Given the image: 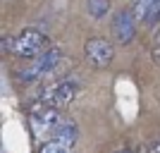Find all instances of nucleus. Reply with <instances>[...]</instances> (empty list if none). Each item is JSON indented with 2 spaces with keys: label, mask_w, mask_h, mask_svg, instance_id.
<instances>
[{
  "label": "nucleus",
  "mask_w": 160,
  "mask_h": 153,
  "mask_svg": "<svg viewBox=\"0 0 160 153\" xmlns=\"http://www.w3.org/2000/svg\"><path fill=\"white\" fill-rule=\"evenodd\" d=\"M115 153H132L129 148H120V151H115Z\"/></svg>",
  "instance_id": "nucleus-12"
},
{
  "label": "nucleus",
  "mask_w": 160,
  "mask_h": 153,
  "mask_svg": "<svg viewBox=\"0 0 160 153\" xmlns=\"http://www.w3.org/2000/svg\"><path fill=\"white\" fill-rule=\"evenodd\" d=\"M86 10L93 19H105L110 12V0H86Z\"/></svg>",
  "instance_id": "nucleus-8"
},
{
  "label": "nucleus",
  "mask_w": 160,
  "mask_h": 153,
  "mask_svg": "<svg viewBox=\"0 0 160 153\" xmlns=\"http://www.w3.org/2000/svg\"><path fill=\"white\" fill-rule=\"evenodd\" d=\"M62 120L65 117H60V113L55 108H46L41 103H33L31 110H29V127H31V134L36 141H43V139L50 141Z\"/></svg>",
  "instance_id": "nucleus-2"
},
{
  "label": "nucleus",
  "mask_w": 160,
  "mask_h": 153,
  "mask_svg": "<svg viewBox=\"0 0 160 153\" xmlns=\"http://www.w3.org/2000/svg\"><path fill=\"white\" fill-rule=\"evenodd\" d=\"M153 55H155V60L160 62V46H155V50H153Z\"/></svg>",
  "instance_id": "nucleus-10"
},
{
  "label": "nucleus",
  "mask_w": 160,
  "mask_h": 153,
  "mask_svg": "<svg viewBox=\"0 0 160 153\" xmlns=\"http://www.w3.org/2000/svg\"><path fill=\"white\" fill-rule=\"evenodd\" d=\"M110 33H112L115 43H120V46L132 43L134 36H136V14H134V10H117L112 17V24H110Z\"/></svg>",
  "instance_id": "nucleus-7"
},
{
  "label": "nucleus",
  "mask_w": 160,
  "mask_h": 153,
  "mask_svg": "<svg viewBox=\"0 0 160 153\" xmlns=\"http://www.w3.org/2000/svg\"><path fill=\"white\" fill-rule=\"evenodd\" d=\"M77 139H79V127H77V122L74 120H62L60 127L55 129L53 139L41 144L38 153H72Z\"/></svg>",
  "instance_id": "nucleus-5"
},
{
  "label": "nucleus",
  "mask_w": 160,
  "mask_h": 153,
  "mask_svg": "<svg viewBox=\"0 0 160 153\" xmlns=\"http://www.w3.org/2000/svg\"><path fill=\"white\" fill-rule=\"evenodd\" d=\"M2 48L10 50L14 58L31 62L33 58H38L41 53H46L50 46H48V36L43 31H38V29H24V31H19L17 36H12V38L5 36Z\"/></svg>",
  "instance_id": "nucleus-1"
},
{
  "label": "nucleus",
  "mask_w": 160,
  "mask_h": 153,
  "mask_svg": "<svg viewBox=\"0 0 160 153\" xmlns=\"http://www.w3.org/2000/svg\"><path fill=\"white\" fill-rule=\"evenodd\" d=\"M79 91H81L79 81L74 79V77H67V79H60V81H55V84H50V86L36 98V103L58 110V108L69 105V103L79 96Z\"/></svg>",
  "instance_id": "nucleus-4"
},
{
  "label": "nucleus",
  "mask_w": 160,
  "mask_h": 153,
  "mask_svg": "<svg viewBox=\"0 0 160 153\" xmlns=\"http://www.w3.org/2000/svg\"><path fill=\"white\" fill-rule=\"evenodd\" d=\"M62 60V48L60 46H50L46 53H41L38 58H33L27 67H22L17 77L19 81H38V79H46L48 74H53V69L60 65Z\"/></svg>",
  "instance_id": "nucleus-3"
},
{
  "label": "nucleus",
  "mask_w": 160,
  "mask_h": 153,
  "mask_svg": "<svg viewBox=\"0 0 160 153\" xmlns=\"http://www.w3.org/2000/svg\"><path fill=\"white\" fill-rule=\"evenodd\" d=\"M153 153H160V141H158V144L153 146Z\"/></svg>",
  "instance_id": "nucleus-11"
},
{
  "label": "nucleus",
  "mask_w": 160,
  "mask_h": 153,
  "mask_svg": "<svg viewBox=\"0 0 160 153\" xmlns=\"http://www.w3.org/2000/svg\"><path fill=\"white\" fill-rule=\"evenodd\" d=\"M84 58L91 67L96 69H105L110 67V62L115 60V46L112 41L105 36H93L84 43Z\"/></svg>",
  "instance_id": "nucleus-6"
},
{
  "label": "nucleus",
  "mask_w": 160,
  "mask_h": 153,
  "mask_svg": "<svg viewBox=\"0 0 160 153\" xmlns=\"http://www.w3.org/2000/svg\"><path fill=\"white\" fill-rule=\"evenodd\" d=\"M153 41H155V46H160V24H158V29L153 31Z\"/></svg>",
  "instance_id": "nucleus-9"
}]
</instances>
